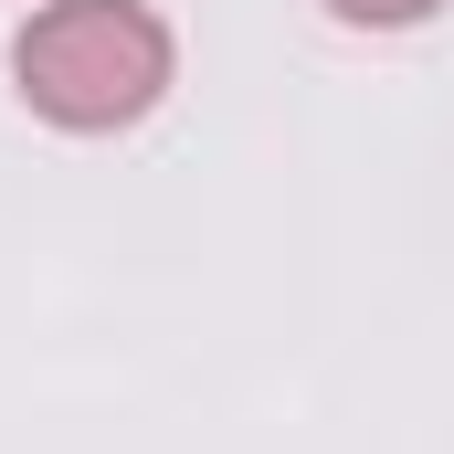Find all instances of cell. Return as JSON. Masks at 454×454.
Here are the masks:
<instances>
[{"instance_id": "2", "label": "cell", "mask_w": 454, "mask_h": 454, "mask_svg": "<svg viewBox=\"0 0 454 454\" xmlns=\"http://www.w3.org/2000/svg\"><path fill=\"white\" fill-rule=\"evenodd\" d=\"M328 11H339L348 32H423L444 0H328Z\"/></svg>"}, {"instance_id": "1", "label": "cell", "mask_w": 454, "mask_h": 454, "mask_svg": "<svg viewBox=\"0 0 454 454\" xmlns=\"http://www.w3.org/2000/svg\"><path fill=\"white\" fill-rule=\"evenodd\" d=\"M180 43L148 0H43L11 43V85L21 106L64 137H116L169 96Z\"/></svg>"}]
</instances>
